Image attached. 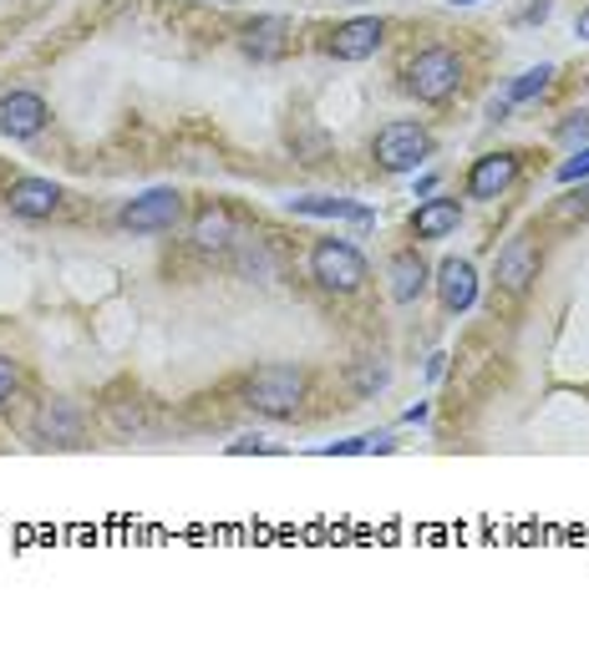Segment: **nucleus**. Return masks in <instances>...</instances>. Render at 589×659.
Segmentation results:
<instances>
[{"instance_id": "f257e3e1", "label": "nucleus", "mask_w": 589, "mask_h": 659, "mask_svg": "<svg viewBox=\"0 0 589 659\" xmlns=\"http://www.w3.org/2000/svg\"><path fill=\"white\" fill-rule=\"evenodd\" d=\"M305 391H311V381H305L301 365H259V371L244 375V406L255 411V416H269V421H289L295 411L305 406Z\"/></svg>"}, {"instance_id": "f03ea898", "label": "nucleus", "mask_w": 589, "mask_h": 659, "mask_svg": "<svg viewBox=\"0 0 589 659\" xmlns=\"http://www.w3.org/2000/svg\"><path fill=\"white\" fill-rule=\"evenodd\" d=\"M462 81H468V67H462V57L458 51H448V46L416 51V57L406 61V71H402L406 97H416V102H428V107L452 102V97L462 91Z\"/></svg>"}, {"instance_id": "7ed1b4c3", "label": "nucleus", "mask_w": 589, "mask_h": 659, "mask_svg": "<svg viewBox=\"0 0 589 659\" xmlns=\"http://www.w3.org/2000/svg\"><path fill=\"white\" fill-rule=\"evenodd\" d=\"M311 279L325 295H356V289L366 285V259H361V249L346 239H321L311 249Z\"/></svg>"}, {"instance_id": "20e7f679", "label": "nucleus", "mask_w": 589, "mask_h": 659, "mask_svg": "<svg viewBox=\"0 0 589 659\" xmlns=\"http://www.w3.org/2000/svg\"><path fill=\"white\" fill-rule=\"evenodd\" d=\"M371 158L382 173H416L432 158V132L422 122H386L371 142Z\"/></svg>"}, {"instance_id": "39448f33", "label": "nucleus", "mask_w": 589, "mask_h": 659, "mask_svg": "<svg viewBox=\"0 0 589 659\" xmlns=\"http://www.w3.org/2000/svg\"><path fill=\"white\" fill-rule=\"evenodd\" d=\"M184 218V194L178 188H148L143 198L117 208V224L128 234H163V228H178Z\"/></svg>"}, {"instance_id": "423d86ee", "label": "nucleus", "mask_w": 589, "mask_h": 659, "mask_svg": "<svg viewBox=\"0 0 589 659\" xmlns=\"http://www.w3.org/2000/svg\"><path fill=\"white\" fill-rule=\"evenodd\" d=\"M539 269H543V254H539V244L533 239H509L503 249H498V259H493V279H498V289L503 295H529L533 289V279H539Z\"/></svg>"}, {"instance_id": "0eeeda50", "label": "nucleus", "mask_w": 589, "mask_h": 659, "mask_svg": "<svg viewBox=\"0 0 589 659\" xmlns=\"http://www.w3.org/2000/svg\"><path fill=\"white\" fill-rule=\"evenodd\" d=\"M382 41H386L382 16H351V21H341L325 36V51H331L335 61H366L382 51Z\"/></svg>"}, {"instance_id": "6e6552de", "label": "nucleus", "mask_w": 589, "mask_h": 659, "mask_svg": "<svg viewBox=\"0 0 589 659\" xmlns=\"http://www.w3.org/2000/svg\"><path fill=\"white\" fill-rule=\"evenodd\" d=\"M519 173H523V158L519 153H483V158L468 168V198H478V204H493V198H503L519 183Z\"/></svg>"}, {"instance_id": "1a4fd4ad", "label": "nucleus", "mask_w": 589, "mask_h": 659, "mask_svg": "<svg viewBox=\"0 0 589 659\" xmlns=\"http://www.w3.org/2000/svg\"><path fill=\"white\" fill-rule=\"evenodd\" d=\"M31 432H36V442L41 446H61V452L87 446V421H81V411L71 406V401H41Z\"/></svg>"}, {"instance_id": "9d476101", "label": "nucleus", "mask_w": 589, "mask_h": 659, "mask_svg": "<svg viewBox=\"0 0 589 659\" xmlns=\"http://www.w3.org/2000/svg\"><path fill=\"white\" fill-rule=\"evenodd\" d=\"M61 183L51 178H11L6 183V208H11L16 218H31V224H41V218L61 214Z\"/></svg>"}, {"instance_id": "9b49d317", "label": "nucleus", "mask_w": 589, "mask_h": 659, "mask_svg": "<svg viewBox=\"0 0 589 659\" xmlns=\"http://www.w3.org/2000/svg\"><path fill=\"white\" fill-rule=\"evenodd\" d=\"M47 122H51V107L41 91H6V97H0V132L16 137V142L36 137Z\"/></svg>"}, {"instance_id": "f8f14e48", "label": "nucleus", "mask_w": 589, "mask_h": 659, "mask_svg": "<svg viewBox=\"0 0 589 659\" xmlns=\"http://www.w3.org/2000/svg\"><path fill=\"white\" fill-rule=\"evenodd\" d=\"M289 41H295V26H289L285 16H255V21L239 31L244 57H255V61H279L289 51Z\"/></svg>"}, {"instance_id": "ddd939ff", "label": "nucleus", "mask_w": 589, "mask_h": 659, "mask_svg": "<svg viewBox=\"0 0 589 659\" xmlns=\"http://www.w3.org/2000/svg\"><path fill=\"white\" fill-rule=\"evenodd\" d=\"M432 285H438L442 309H448V315H462V309H473V299H478V269L468 259H442Z\"/></svg>"}, {"instance_id": "4468645a", "label": "nucleus", "mask_w": 589, "mask_h": 659, "mask_svg": "<svg viewBox=\"0 0 589 659\" xmlns=\"http://www.w3.org/2000/svg\"><path fill=\"white\" fill-rule=\"evenodd\" d=\"M386 279H392V299L396 305H416V299L428 295V285H432V269L422 264V254L416 249H396L392 254V264H386Z\"/></svg>"}, {"instance_id": "2eb2a0df", "label": "nucleus", "mask_w": 589, "mask_h": 659, "mask_svg": "<svg viewBox=\"0 0 589 659\" xmlns=\"http://www.w3.org/2000/svg\"><path fill=\"white\" fill-rule=\"evenodd\" d=\"M462 224V204L458 198H422V204H416V214H412V234L416 239H448L452 228Z\"/></svg>"}, {"instance_id": "dca6fc26", "label": "nucleus", "mask_w": 589, "mask_h": 659, "mask_svg": "<svg viewBox=\"0 0 589 659\" xmlns=\"http://www.w3.org/2000/svg\"><path fill=\"white\" fill-rule=\"evenodd\" d=\"M188 239H194V249L204 254H224L234 244V214L219 204H208L194 214V228H188Z\"/></svg>"}, {"instance_id": "f3484780", "label": "nucleus", "mask_w": 589, "mask_h": 659, "mask_svg": "<svg viewBox=\"0 0 589 659\" xmlns=\"http://www.w3.org/2000/svg\"><path fill=\"white\" fill-rule=\"evenodd\" d=\"M289 214H305V218H351V224H361V228L376 224V208L351 204V198H321V194L289 198Z\"/></svg>"}, {"instance_id": "a211bd4d", "label": "nucleus", "mask_w": 589, "mask_h": 659, "mask_svg": "<svg viewBox=\"0 0 589 659\" xmlns=\"http://www.w3.org/2000/svg\"><path fill=\"white\" fill-rule=\"evenodd\" d=\"M549 87H554V67H529L523 77L509 81V102H533V97H543Z\"/></svg>"}, {"instance_id": "6ab92c4d", "label": "nucleus", "mask_w": 589, "mask_h": 659, "mask_svg": "<svg viewBox=\"0 0 589 659\" xmlns=\"http://www.w3.org/2000/svg\"><path fill=\"white\" fill-rule=\"evenodd\" d=\"M325 456H361V452H392V436L386 432H366V436H351V442H335L321 446Z\"/></svg>"}, {"instance_id": "aec40b11", "label": "nucleus", "mask_w": 589, "mask_h": 659, "mask_svg": "<svg viewBox=\"0 0 589 659\" xmlns=\"http://www.w3.org/2000/svg\"><path fill=\"white\" fill-rule=\"evenodd\" d=\"M554 137L559 142H569V148H585L589 142V112H569L565 122L554 127Z\"/></svg>"}, {"instance_id": "412c9836", "label": "nucleus", "mask_w": 589, "mask_h": 659, "mask_svg": "<svg viewBox=\"0 0 589 659\" xmlns=\"http://www.w3.org/2000/svg\"><path fill=\"white\" fill-rule=\"evenodd\" d=\"M386 381H392V371H386V361H382V355H376V361H366V365L356 371V391H361V396H371V391H382Z\"/></svg>"}, {"instance_id": "4be33fe9", "label": "nucleus", "mask_w": 589, "mask_h": 659, "mask_svg": "<svg viewBox=\"0 0 589 659\" xmlns=\"http://www.w3.org/2000/svg\"><path fill=\"white\" fill-rule=\"evenodd\" d=\"M554 178L559 183H585L589 178V142H585V148H575V158H569V163H559Z\"/></svg>"}, {"instance_id": "5701e85b", "label": "nucleus", "mask_w": 589, "mask_h": 659, "mask_svg": "<svg viewBox=\"0 0 589 659\" xmlns=\"http://www.w3.org/2000/svg\"><path fill=\"white\" fill-rule=\"evenodd\" d=\"M16 391H21V371H16L11 355H0V406H11Z\"/></svg>"}, {"instance_id": "b1692460", "label": "nucleus", "mask_w": 589, "mask_h": 659, "mask_svg": "<svg viewBox=\"0 0 589 659\" xmlns=\"http://www.w3.org/2000/svg\"><path fill=\"white\" fill-rule=\"evenodd\" d=\"M224 452H229V456H249V452H255V456H265V452H275V446H269L265 436H249V432H244V436H234V442L224 446Z\"/></svg>"}, {"instance_id": "393cba45", "label": "nucleus", "mask_w": 589, "mask_h": 659, "mask_svg": "<svg viewBox=\"0 0 589 659\" xmlns=\"http://www.w3.org/2000/svg\"><path fill=\"white\" fill-rule=\"evenodd\" d=\"M554 214H559V218H589V183L579 188V194H569L565 204L554 208Z\"/></svg>"}, {"instance_id": "a878e982", "label": "nucleus", "mask_w": 589, "mask_h": 659, "mask_svg": "<svg viewBox=\"0 0 589 659\" xmlns=\"http://www.w3.org/2000/svg\"><path fill=\"white\" fill-rule=\"evenodd\" d=\"M438 194V173H422V178H416V198H432Z\"/></svg>"}, {"instance_id": "bb28decb", "label": "nucleus", "mask_w": 589, "mask_h": 659, "mask_svg": "<svg viewBox=\"0 0 589 659\" xmlns=\"http://www.w3.org/2000/svg\"><path fill=\"white\" fill-rule=\"evenodd\" d=\"M543 16H549V0H533V6L519 16V21H543Z\"/></svg>"}, {"instance_id": "cd10ccee", "label": "nucleus", "mask_w": 589, "mask_h": 659, "mask_svg": "<svg viewBox=\"0 0 589 659\" xmlns=\"http://www.w3.org/2000/svg\"><path fill=\"white\" fill-rule=\"evenodd\" d=\"M575 36H579V41H589V6L575 16Z\"/></svg>"}, {"instance_id": "c85d7f7f", "label": "nucleus", "mask_w": 589, "mask_h": 659, "mask_svg": "<svg viewBox=\"0 0 589 659\" xmlns=\"http://www.w3.org/2000/svg\"><path fill=\"white\" fill-rule=\"evenodd\" d=\"M509 97H503V102H488V117H493V122H503V117H509Z\"/></svg>"}, {"instance_id": "c756f323", "label": "nucleus", "mask_w": 589, "mask_h": 659, "mask_svg": "<svg viewBox=\"0 0 589 659\" xmlns=\"http://www.w3.org/2000/svg\"><path fill=\"white\" fill-rule=\"evenodd\" d=\"M452 6H478V0H452Z\"/></svg>"}]
</instances>
